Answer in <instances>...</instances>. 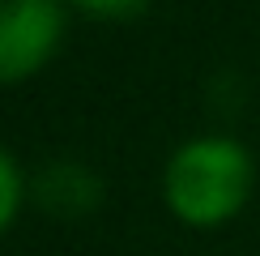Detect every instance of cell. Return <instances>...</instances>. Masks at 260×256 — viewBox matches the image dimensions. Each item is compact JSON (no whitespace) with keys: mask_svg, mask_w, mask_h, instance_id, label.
<instances>
[{"mask_svg":"<svg viewBox=\"0 0 260 256\" xmlns=\"http://www.w3.org/2000/svg\"><path fill=\"white\" fill-rule=\"evenodd\" d=\"M64 39L60 0H0V85L39 73Z\"/></svg>","mask_w":260,"mask_h":256,"instance_id":"2","label":"cell"},{"mask_svg":"<svg viewBox=\"0 0 260 256\" xmlns=\"http://www.w3.org/2000/svg\"><path fill=\"white\" fill-rule=\"evenodd\" d=\"M39 197H43V205L51 213H69L73 218V213L94 209V201H99V179L85 167H77V163H56V167L43 171Z\"/></svg>","mask_w":260,"mask_h":256,"instance_id":"3","label":"cell"},{"mask_svg":"<svg viewBox=\"0 0 260 256\" xmlns=\"http://www.w3.org/2000/svg\"><path fill=\"white\" fill-rule=\"evenodd\" d=\"M21 197H26L21 167H17V158L0 145V239H5V231L13 227V218H17V209H21Z\"/></svg>","mask_w":260,"mask_h":256,"instance_id":"4","label":"cell"},{"mask_svg":"<svg viewBox=\"0 0 260 256\" xmlns=\"http://www.w3.org/2000/svg\"><path fill=\"white\" fill-rule=\"evenodd\" d=\"M252 179H256V167L243 141L205 133L183 141L171 154L167 171H162V197L183 227L209 231L231 222L247 205Z\"/></svg>","mask_w":260,"mask_h":256,"instance_id":"1","label":"cell"},{"mask_svg":"<svg viewBox=\"0 0 260 256\" xmlns=\"http://www.w3.org/2000/svg\"><path fill=\"white\" fill-rule=\"evenodd\" d=\"M77 9H85V13L94 17H141V9H145V0H73Z\"/></svg>","mask_w":260,"mask_h":256,"instance_id":"5","label":"cell"}]
</instances>
